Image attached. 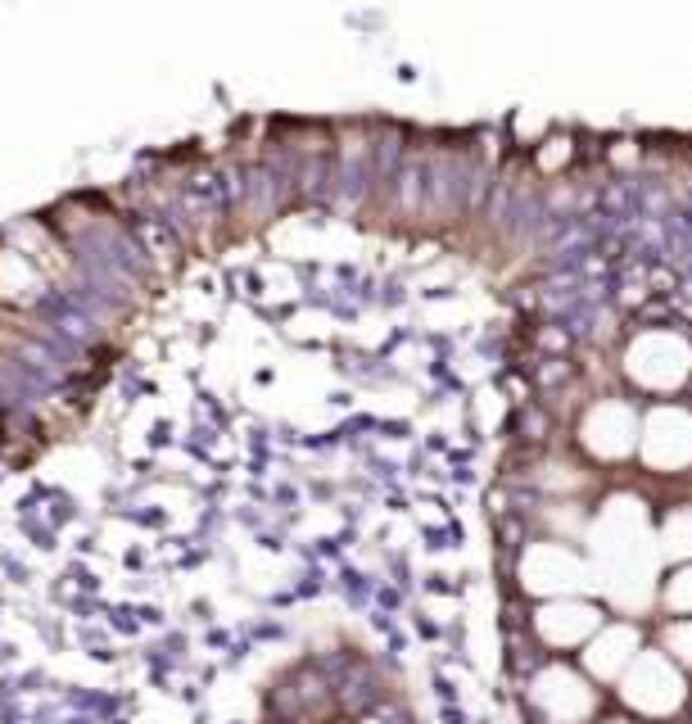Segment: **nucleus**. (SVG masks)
Here are the masks:
<instances>
[{"label":"nucleus","mask_w":692,"mask_h":724,"mask_svg":"<svg viewBox=\"0 0 692 724\" xmlns=\"http://www.w3.org/2000/svg\"><path fill=\"white\" fill-rule=\"evenodd\" d=\"M267 724H294V720H281V715H271V720H267Z\"/></svg>","instance_id":"obj_1"},{"label":"nucleus","mask_w":692,"mask_h":724,"mask_svg":"<svg viewBox=\"0 0 692 724\" xmlns=\"http://www.w3.org/2000/svg\"><path fill=\"white\" fill-rule=\"evenodd\" d=\"M68 724H91V720H68Z\"/></svg>","instance_id":"obj_2"},{"label":"nucleus","mask_w":692,"mask_h":724,"mask_svg":"<svg viewBox=\"0 0 692 724\" xmlns=\"http://www.w3.org/2000/svg\"><path fill=\"white\" fill-rule=\"evenodd\" d=\"M611 724H629V720H611Z\"/></svg>","instance_id":"obj_3"}]
</instances>
